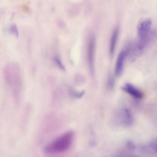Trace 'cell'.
<instances>
[{"mask_svg":"<svg viewBox=\"0 0 157 157\" xmlns=\"http://www.w3.org/2000/svg\"><path fill=\"white\" fill-rule=\"evenodd\" d=\"M121 88L124 91L136 99H140L143 97V94L142 92L131 84L127 83Z\"/></svg>","mask_w":157,"mask_h":157,"instance_id":"obj_7","label":"cell"},{"mask_svg":"<svg viewBox=\"0 0 157 157\" xmlns=\"http://www.w3.org/2000/svg\"><path fill=\"white\" fill-rule=\"evenodd\" d=\"M127 145L130 149L133 150L135 148V146L134 144L132 142L130 141H129L127 142Z\"/></svg>","mask_w":157,"mask_h":157,"instance_id":"obj_15","label":"cell"},{"mask_svg":"<svg viewBox=\"0 0 157 157\" xmlns=\"http://www.w3.org/2000/svg\"><path fill=\"white\" fill-rule=\"evenodd\" d=\"M152 21L148 18L141 20L137 27V39L148 44L154 38L155 35V31L151 29Z\"/></svg>","mask_w":157,"mask_h":157,"instance_id":"obj_3","label":"cell"},{"mask_svg":"<svg viewBox=\"0 0 157 157\" xmlns=\"http://www.w3.org/2000/svg\"><path fill=\"white\" fill-rule=\"evenodd\" d=\"M55 61L57 66L62 70H65L64 66L62 64L60 59L57 57H56L55 58Z\"/></svg>","mask_w":157,"mask_h":157,"instance_id":"obj_14","label":"cell"},{"mask_svg":"<svg viewBox=\"0 0 157 157\" xmlns=\"http://www.w3.org/2000/svg\"><path fill=\"white\" fill-rule=\"evenodd\" d=\"M127 157H140L136 155H131L128 156Z\"/></svg>","mask_w":157,"mask_h":157,"instance_id":"obj_16","label":"cell"},{"mask_svg":"<svg viewBox=\"0 0 157 157\" xmlns=\"http://www.w3.org/2000/svg\"><path fill=\"white\" fill-rule=\"evenodd\" d=\"M95 46V38L94 34L90 35L87 46V61L89 70L92 76L94 75V56Z\"/></svg>","mask_w":157,"mask_h":157,"instance_id":"obj_5","label":"cell"},{"mask_svg":"<svg viewBox=\"0 0 157 157\" xmlns=\"http://www.w3.org/2000/svg\"><path fill=\"white\" fill-rule=\"evenodd\" d=\"M71 95L75 98H79L82 97L84 94L85 91H82L81 92H77L75 90L71 91Z\"/></svg>","mask_w":157,"mask_h":157,"instance_id":"obj_12","label":"cell"},{"mask_svg":"<svg viewBox=\"0 0 157 157\" xmlns=\"http://www.w3.org/2000/svg\"><path fill=\"white\" fill-rule=\"evenodd\" d=\"M3 77L12 95L15 102L19 103L22 87L21 69L17 63L12 62L6 64L4 68Z\"/></svg>","mask_w":157,"mask_h":157,"instance_id":"obj_1","label":"cell"},{"mask_svg":"<svg viewBox=\"0 0 157 157\" xmlns=\"http://www.w3.org/2000/svg\"><path fill=\"white\" fill-rule=\"evenodd\" d=\"M119 34V29L115 28L112 33L109 44V52L111 57L113 56L115 52Z\"/></svg>","mask_w":157,"mask_h":157,"instance_id":"obj_9","label":"cell"},{"mask_svg":"<svg viewBox=\"0 0 157 157\" xmlns=\"http://www.w3.org/2000/svg\"><path fill=\"white\" fill-rule=\"evenodd\" d=\"M10 33L16 37H17L19 35V31L17 25L15 24L12 25L10 28Z\"/></svg>","mask_w":157,"mask_h":157,"instance_id":"obj_11","label":"cell"},{"mask_svg":"<svg viewBox=\"0 0 157 157\" xmlns=\"http://www.w3.org/2000/svg\"><path fill=\"white\" fill-rule=\"evenodd\" d=\"M127 57V54L124 49L121 51L118 54L115 68V74L116 76L119 77L122 74L124 61Z\"/></svg>","mask_w":157,"mask_h":157,"instance_id":"obj_6","label":"cell"},{"mask_svg":"<svg viewBox=\"0 0 157 157\" xmlns=\"http://www.w3.org/2000/svg\"><path fill=\"white\" fill-rule=\"evenodd\" d=\"M146 46L138 40L128 42L124 49L130 61L133 62L143 53Z\"/></svg>","mask_w":157,"mask_h":157,"instance_id":"obj_4","label":"cell"},{"mask_svg":"<svg viewBox=\"0 0 157 157\" xmlns=\"http://www.w3.org/2000/svg\"><path fill=\"white\" fill-rule=\"evenodd\" d=\"M122 112L121 123L126 126L131 125L133 123V120L132 113L130 110L127 108H124Z\"/></svg>","mask_w":157,"mask_h":157,"instance_id":"obj_8","label":"cell"},{"mask_svg":"<svg viewBox=\"0 0 157 157\" xmlns=\"http://www.w3.org/2000/svg\"><path fill=\"white\" fill-rule=\"evenodd\" d=\"M141 150L144 151L153 153L156 152V141L153 140L147 144L143 145L141 147Z\"/></svg>","mask_w":157,"mask_h":157,"instance_id":"obj_10","label":"cell"},{"mask_svg":"<svg viewBox=\"0 0 157 157\" xmlns=\"http://www.w3.org/2000/svg\"><path fill=\"white\" fill-rule=\"evenodd\" d=\"M114 79L113 77L111 75L109 76L108 81V86L109 88L112 89L114 86Z\"/></svg>","mask_w":157,"mask_h":157,"instance_id":"obj_13","label":"cell"},{"mask_svg":"<svg viewBox=\"0 0 157 157\" xmlns=\"http://www.w3.org/2000/svg\"><path fill=\"white\" fill-rule=\"evenodd\" d=\"M74 138L72 131L67 132L61 134L48 144L44 151L47 153L54 154L64 152L71 146Z\"/></svg>","mask_w":157,"mask_h":157,"instance_id":"obj_2","label":"cell"}]
</instances>
